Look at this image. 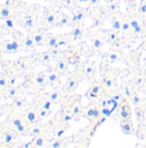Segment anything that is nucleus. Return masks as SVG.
<instances>
[{
    "mask_svg": "<svg viewBox=\"0 0 146 148\" xmlns=\"http://www.w3.org/2000/svg\"><path fill=\"white\" fill-rule=\"evenodd\" d=\"M58 17H59V10H57L56 8L52 7H44L41 9L39 27H41L45 31H51L52 27H56Z\"/></svg>",
    "mask_w": 146,
    "mask_h": 148,
    "instance_id": "6",
    "label": "nucleus"
},
{
    "mask_svg": "<svg viewBox=\"0 0 146 148\" xmlns=\"http://www.w3.org/2000/svg\"><path fill=\"white\" fill-rule=\"evenodd\" d=\"M1 5H3V4H0V9H1Z\"/></svg>",
    "mask_w": 146,
    "mask_h": 148,
    "instance_id": "50",
    "label": "nucleus"
},
{
    "mask_svg": "<svg viewBox=\"0 0 146 148\" xmlns=\"http://www.w3.org/2000/svg\"><path fill=\"white\" fill-rule=\"evenodd\" d=\"M53 65H54V68L57 69V72L61 74L62 77L69 75V74L71 73V72H70V65H69V62H67L62 56L59 57V59H57L56 61H54Z\"/></svg>",
    "mask_w": 146,
    "mask_h": 148,
    "instance_id": "31",
    "label": "nucleus"
},
{
    "mask_svg": "<svg viewBox=\"0 0 146 148\" xmlns=\"http://www.w3.org/2000/svg\"><path fill=\"white\" fill-rule=\"evenodd\" d=\"M129 82L133 84V87L137 91H142L144 87L146 86V72L140 68L133 69V73L129 77Z\"/></svg>",
    "mask_w": 146,
    "mask_h": 148,
    "instance_id": "15",
    "label": "nucleus"
},
{
    "mask_svg": "<svg viewBox=\"0 0 146 148\" xmlns=\"http://www.w3.org/2000/svg\"><path fill=\"white\" fill-rule=\"evenodd\" d=\"M142 91H144V94H145V97H146V86L144 87V90H142Z\"/></svg>",
    "mask_w": 146,
    "mask_h": 148,
    "instance_id": "48",
    "label": "nucleus"
},
{
    "mask_svg": "<svg viewBox=\"0 0 146 148\" xmlns=\"http://www.w3.org/2000/svg\"><path fill=\"white\" fill-rule=\"evenodd\" d=\"M142 52H144V48L139 46L137 48L132 49V51L128 53V56H127V62H128V65L132 68V69H137V68H139Z\"/></svg>",
    "mask_w": 146,
    "mask_h": 148,
    "instance_id": "26",
    "label": "nucleus"
},
{
    "mask_svg": "<svg viewBox=\"0 0 146 148\" xmlns=\"http://www.w3.org/2000/svg\"><path fill=\"white\" fill-rule=\"evenodd\" d=\"M45 73H47V79H48V86L49 87H57L61 86V78L62 75L57 72V69L54 68V65H48L45 66Z\"/></svg>",
    "mask_w": 146,
    "mask_h": 148,
    "instance_id": "20",
    "label": "nucleus"
},
{
    "mask_svg": "<svg viewBox=\"0 0 146 148\" xmlns=\"http://www.w3.org/2000/svg\"><path fill=\"white\" fill-rule=\"evenodd\" d=\"M80 70H82L83 78L85 81H93L96 78V74H97V64H96L95 60H87V61L82 62L79 65Z\"/></svg>",
    "mask_w": 146,
    "mask_h": 148,
    "instance_id": "13",
    "label": "nucleus"
},
{
    "mask_svg": "<svg viewBox=\"0 0 146 148\" xmlns=\"http://www.w3.org/2000/svg\"><path fill=\"white\" fill-rule=\"evenodd\" d=\"M10 110V104L9 103H7V104H1L0 105V116L3 114H7L8 112Z\"/></svg>",
    "mask_w": 146,
    "mask_h": 148,
    "instance_id": "44",
    "label": "nucleus"
},
{
    "mask_svg": "<svg viewBox=\"0 0 146 148\" xmlns=\"http://www.w3.org/2000/svg\"><path fill=\"white\" fill-rule=\"evenodd\" d=\"M70 27H71V30L69 31L70 36L72 38V42H74L75 44H78L79 42H82V40H83V36H84V34H85V26H84V22H82V23H76V25H71Z\"/></svg>",
    "mask_w": 146,
    "mask_h": 148,
    "instance_id": "25",
    "label": "nucleus"
},
{
    "mask_svg": "<svg viewBox=\"0 0 146 148\" xmlns=\"http://www.w3.org/2000/svg\"><path fill=\"white\" fill-rule=\"evenodd\" d=\"M22 47H23V51L26 52H36V44L34 42V39L31 38L30 35H25V39H23V43H22Z\"/></svg>",
    "mask_w": 146,
    "mask_h": 148,
    "instance_id": "36",
    "label": "nucleus"
},
{
    "mask_svg": "<svg viewBox=\"0 0 146 148\" xmlns=\"http://www.w3.org/2000/svg\"><path fill=\"white\" fill-rule=\"evenodd\" d=\"M141 39H142V43L140 44V47H142L144 49H146V26H145L144 31H142V34H141Z\"/></svg>",
    "mask_w": 146,
    "mask_h": 148,
    "instance_id": "45",
    "label": "nucleus"
},
{
    "mask_svg": "<svg viewBox=\"0 0 146 148\" xmlns=\"http://www.w3.org/2000/svg\"><path fill=\"white\" fill-rule=\"evenodd\" d=\"M102 34H103V38H105V40L109 44L113 43V42L115 40V39L118 38L119 35H120V33H116V31L113 30V29H102Z\"/></svg>",
    "mask_w": 146,
    "mask_h": 148,
    "instance_id": "38",
    "label": "nucleus"
},
{
    "mask_svg": "<svg viewBox=\"0 0 146 148\" xmlns=\"http://www.w3.org/2000/svg\"><path fill=\"white\" fill-rule=\"evenodd\" d=\"M23 116L26 117V120L28 121L30 125H35V123L41 122L40 121V108L35 104V103H30L27 108L25 110H22Z\"/></svg>",
    "mask_w": 146,
    "mask_h": 148,
    "instance_id": "16",
    "label": "nucleus"
},
{
    "mask_svg": "<svg viewBox=\"0 0 146 148\" xmlns=\"http://www.w3.org/2000/svg\"><path fill=\"white\" fill-rule=\"evenodd\" d=\"M83 113H84V107H83V104H82V100H78L71 108L72 121L78 122L80 118H83Z\"/></svg>",
    "mask_w": 146,
    "mask_h": 148,
    "instance_id": "34",
    "label": "nucleus"
},
{
    "mask_svg": "<svg viewBox=\"0 0 146 148\" xmlns=\"http://www.w3.org/2000/svg\"><path fill=\"white\" fill-rule=\"evenodd\" d=\"M107 5H111V4H119V0H106Z\"/></svg>",
    "mask_w": 146,
    "mask_h": 148,
    "instance_id": "47",
    "label": "nucleus"
},
{
    "mask_svg": "<svg viewBox=\"0 0 146 148\" xmlns=\"http://www.w3.org/2000/svg\"><path fill=\"white\" fill-rule=\"evenodd\" d=\"M57 5L59 7H64V8H69V9H75L78 7L75 0H54Z\"/></svg>",
    "mask_w": 146,
    "mask_h": 148,
    "instance_id": "40",
    "label": "nucleus"
},
{
    "mask_svg": "<svg viewBox=\"0 0 146 148\" xmlns=\"http://www.w3.org/2000/svg\"><path fill=\"white\" fill-rule=\"evenodd\" d=\"M91 138L92 135L89 134L88 129H83L79 133H76V139H75L74 147H88L91 144Z\"/></svg>",
    "mask_w": 146,
    "mask_h": 148,
    "instance_id": "28",
    "label": "nucleus"
},
{
    "mask_svg": "<svg viewBox=\"0 0 146 148\" xmlns=\"http://www.w3.org/2000/svg\"><path fill=\"white\" fill-rule=\"evenodd\" d=\"M135 91H136V88H135L133 84L129 82V79L124 82V83L122 84V87H120V92L123 94V96H126L127 99H129V100L132 99V96H133V92H135Z\"/></svg>",
    "mask_w": 146,
    "mask_h": 148,
    "instance_id": "35",
    "label": "nucleus"
},
{
    "mask_svg": "<svg viewBox=\"0 0 146 148\" xmlns=\"http://www.w3.org/2000/svg\"><path fill=\"white\" fill-rule=\"evenodd\" d=\"M87 13L88 10L87 9H83L80 7H76L72 12V16H71V25H76V23H82L84 22L85 17H87Z\"/></svg>",
    "mask_w": 146,
    "mask_h": 148,
    "instance_id": "32",
    "label": "nucleus"
},
{
    "mask_svg": "<svg viewBox=\"0 0 146 148\" xmlns=\"http://www.w3.org/2000/svg\"><path fill=\"white\" fill-rule=\"evenodd\" d=\"M0 88L1 90L8 88V77L4 72L0 73Z\"/></svg>",
    "mask_w": 146,
    "mask_h": 148,
    "instance_id": "43",
    "label": "nucleus"
},
{
    "mask_svg": "<svg viewBox=\"0 0 146 148\" xmlns=\"http://www.w3.org/2000/svg\"><path fill=\"white\" fill-rule=\"evenodd\" d=\"M47 33L48 31L43 30L41 27H34L31 29V30H28V35L31 36V38L34 39V42H35L36 47H45V40H47Z\"/></svg>",
    "mask_w": 146,
    "mask_h": 148,
    "instance_id": "21",
    "label": "nucleus"
},
{
    "mask_svg": "<svg viewBox=\"0 0 146 148\" xmlns=\"http://www.w3.org/2000/svg\"><path fill=\"white\" fill-rule=\"evenodd\" d=\"M0 48H1L3 52H5V53H18V52L23 51L22 48V44L18 43L17 40H14V39H4V40L1 42V44H0Z\"/></svg>",
    "mask_w": 146,
    "mask_h": 148,
    "instance_id": "22",
    "label": "nucleus"
},
{
    "mask_svg": "<svg viewBox=\"0 0 146 148\" xmlns=\"http://www.w3.org/2000/svg\"><path fill=\"white\" fill-rule=\"evenodd\" d=\"M116 114H118L119 120L123 118H132V107H131V100L127 99L126 96H122L120 101H119L118 109H116Z\"/></svg>",
    "mask_w": 146,
    "mask_h": 148,
    "instance_id": "17",
    "label": "nucleus"
},
{
    "mask_svg": "<svg viewBox=\"0 0 146 148\" xmlns=\"http://www.w3.org/2000/svg\"><path fill=\"white\" fill-rule=\"evenodd\" d=\"M7 121L21 134V136H28L31 125L28 123V121L26 120V117L21 110L10 109L7 113Z\"/></svg>",
    "mask_w": 146,
    "mask_h": 148,
    "instance_id": "5",
    "label": "nucleus"
},
{
    "mask_svg": "<svg viewBox=\"0 0 146 148\" xmlns=\"http://www.w3.org/2000/svg\"><path fill=\"white\" fill-rule=\"evenodd\" d=\"M10 109H14V110H25L26 108L30 105V101L27 99V94L25 95H20V96L14 97V99L10 100Z\"/></svg>",
    "mask_w": 146,
    "mask_h": 148,
    "instance_id": "27",
    "label": "nucleus"
},
{
    "mask_svg": "<svg viewBox=\"0 0 146 148\" xmlns=\"http://www.w3.org/2000/svg\"><path fill=\"white\" fill-rule=\"evenodd\" d=\"M57 43H58V35L48 31V33H47L45 47L47 48H53V47H57Z\"/></svg>",
    "mask_w": 146,
    "mask_h": 148,
    "instance_id": "39",
    "label": "nucleus"
},
{
    "mask_svg": "<svg viewBox=\"0 0 146 148\" xmlns=\"http://www.w3.org/2000/svg\"><path fill=\"white\" fill-rule=\"evenodd\" d=\"M144 20H145V23H146V16H145V17H144Z\"/></svg>",
    "mask_w": 146,
    "mask_h": 148,
    "instance_id": "49",
    "label": "nucleus"
},
{
    "mask_svg": "<svg viewBox=\"0 0 146 148\" xmlns=\"http://www.w3.org/2000/svg\"><path fill=\"white\" fill-rule=\"evenodd\" d=\"M48 96L49 100L52 101V104H61L62 101L65 100V97L67 96L66 92L64 90V84L61 86H57V87H52V91L48 92Z\"/></svg>",
    "mask_w": 146,
    "mask_h": 148,
    "instance_id": "23",
    "label": "nucleus"
},
{
    "mask_svg": "<svg viewBox=\"0 0 146 148\" xmlns=\"http://www.w3.org/2000/svg\"><path fill=\"white\" fill-rule=\"evenodd\" d=\"M66 26H71V16L66 14L64 12H59V17L56 27H66Z\"/></svg>",
    "mask_w": 146,
    "mask_h": 148,
    "instance_id": "37",
    "label": "nucleus"
},
{
    "mask_svg": "<svg viewBox=\"0 0 146 148\" xmlns=\"http://www.w3.org/2000/svg\"><path fill=\"white\" fill-rule=\"evenodd\" d=\"M62 57L69 62L70 66L76 68L78 65L82 64V56H80V52H79V49L76 48V46H72V47H70V48L62 51Z\"/></svg>",
    "mask_w": 146,
    "mask_h": 148,
    "instance_id": "12",
    "label": "nucleus"
},
{
    "mask_svg": "<svg viewBox=\"0 0 146 148\" xmlns=\"http://www.w3.org/2000/svg\"><path fill=\"white\" fill-rule=\"evenodd\" d=\"M49 126H51V130H52V138H58V136H62V134L69 129L70 122L65 121L62 118V116L59 114L58 112L48 121Z\"/></svg>",
    "mask_w": 146,
    "mask_h": 148,
    "instance_id": "8",
    "label": "nucleus"
},
{
    "mask_svg": "<svg viewBox=\"0 0 146 148\" xmlns=\"http://www.w3.org/2000/svg\"><path fill=\"white\" fill-rule=\"evenodd\" d=\"M27 94L26 88L23 87L22 83H18V84H14V86H10L8 88L4 90V99H14V97L20 96V95H25ZM28 95V94H27Z\"/></svg>",
    "mask_w": 146,
    "mask_h": 148,
    "instance_id": "24",
    "label": "nucleus"
},
{
    "mask_svg": "<svg viewBox=\"0 0 146 148\" xmlns=\"http://www.w3.org/2000/svg\"><path fill=\"white\" fill-rule=\"evenodd\" d=\"M36 61H38L36 60V52H32V55H30V56H21L18 59H16L13 61V64H14L17 72L23 77L28 72L34 70V65H35Z\"/></svg>",
    "mask_w": 146,
    "mask_h": 148,
    "instance_id": "7",
    "label": "nucleus"
},
{
    "mask_svg": "<svg viewBox=\"0 0 146 148\" xmlns=\"http://www.w3.org/2000/svg\"><path fill=\"white\" fill-rule=\"evenodd\" d=\"M100 73H101V83H102L103 88L107 92H115L119 90L118 86V79L119 77L123 74V70L116 69L111 64L106 62L105 60H102L100 64Z\"/></svg>",
    "mask_w": 146,
    "mask_h": 148,
    "instance_id": "2",
    "label": "nucleus"
},
{
    "mask_svg": "<svg viewBox=\"0 0 146 148\" xmlns=\"http://www.w3.org/2000/svg\"><path fill=\"white\" fill-rule=\"evenodd\" d=\"M102 59L111 65L118 64V62H123L124 61V52H123V49H118V48H113V47H111L109 51H106L105 53H103Z\"/></svg>",
    "mask_w": 146,
    "mask_h": 148,
    "instance_id": "19",
    "label": "nucleus"
},
{
    "mask_svg": "<svg viewBox=\"0 0 146 148\" xmlns=\"http://www.w3.org/2000/svg\"><path fill=\"white\" fill-rule=\"evenodd\" d=\"M52 139L51 134H41V135L34 136L31 138V140L26 144H21V147H26V148H45L48 147L49 140Z\"/></svg>",
    "mask_w": 146,
    "mask_h": 148,
    "instance_id": "18",
    "label": "nucleus"
},
{
    "mask_svg": "<svg viewBox=\"0 0 146 148\" xmlns=\"http://www.w3.org/2000/svg\"><path fill=\"white\" fill-rule=\"evenodd\" d=\"M83 118H87L89 125L87 126L88 131L91 135H95L97 129L105 122L107 117L102 114V107H101L98 100H92L87 107H84V113H83Z\"/></svg>",
    "mask_w": 146,
    "mask_h": 148,
    "instance_id": "1",
    "label": "nucleus"
},
{
    "mask_svg": "<svg viewBox=\"0 0 146 148\" xmlns=\"http://www.w3.org/2000/svg\"><path fill=\"white\" fill-rule=\"evenodd\" d=\"M76 134H72L69 136H58L52 138L48 143V148H65V147H74Z\"/></svg>",
    "mask_w": 146,
    "mask_h": 148,
    "instance_id": "14",
    "label": "nucleus"
},
{
    "mask_svg": "<svg viewBox=\"0 0 146 148\" xmlns=\"http://www.w3.org/2000/svg\"><path fill=\"white\" fill-rule=\"evenodd\" d=\"M0 31H1V27H0Z\"/></svg>",
    "mask_w": 146,
    "mask_h": 148,
    "instance_id": "51",
    "label": "nucleus"
},
{
    "mask_svg": "<svg viewBox=\"0 0 146 148\" xmlns=\"http://www.w3.org/2000/svg\"><path fill=\"white\" fill-rule=\"evenodd\" d=\"M83 74H82V70H80L79 65L75 68V70L72 73H70L67 75V79H66V83L64 84V90L66 92V95H71L76 91V88L79 87L80 82L83 81Z\"/></svg>",
    "mask_w": 146,
    "mask_h": 148,
    "instance_id": "9",
    "label": "nucleus"
},
{
    "mask_svg": "<svg viewBox=\"0 0 146 148\" xmlns=\"http://www.w3.org/2000/svg\"><path fill=\"white\" fill-rule=\"evenodd\" d=\"M36 60H38V62H40L41 65H44V66H48V65H51L53 61V57H52L51 52H49V49H44V51L41 52H36Z\"/></svg>",
    "mask_w": 146,
    "mask_h": 148,
    "instance_id": "33",
    "label": "nucleus"
},
{
    "mask_svg": "<svg viewBox=\"0 0 146 148\" xmlns=\"http://www.w3.org/2000/svg\"><path fill=\"white\" fill-rule=\"evenodd\" d=\"M40 7L36 4H27L23 10L21 18L18 20L17 25H20L21 27L26 29V30H31L34 27L39 26V21H40Z\"/></svg>",
    "mask_w": 146,
    "mask_h": 148,
    "instance_id": "3",
    "label": "nucleus"
},
{
    "mask_svg": "<svg viewBox=\"0 0 146 148\" xmlns=\"http://www.w3.org/2000/svg\"><path fill=\"white\" fill-rule=\"evenodd\" d=\"M88 1H89V0H75V3H76L78 7H80V5H83V4L88 5Z\"/></svg>",
    "mask_w": 146,
    "mask_h": 148,
    "instance_id": "46",
    "label": "nucleus"
},
{
    "mask_svg": "<svg viewBox=\"0 0 146 148\" xmlns=\"http://www.w3.org/2000/svg\"><path fill=\"white\" fill-rule=\"evenodd\" d=\"M16 25H17V22H16L14 18H7V20H4V27L7 29V30H13V29L16 27Z\"/></svg>",
    "mask_w": 146,
    "mask_h": 148,
    "instance_id": "42",
    "label": "nucleus"
},
{
    "mask_svg": "<svg viewBox=\"0 0 146 148\" xmlns=\"http://www.w3.org/2000/svg\"><path fill=\"white\" fill-rule=\"evenodd\" d=\"M72 46H76V44L72 42V38L70 36L69 33L59 34L58 35V43H57V47H58L59 49L65 51V49L70 48V47H72Z\"/></svg>",
    "mask_w": 146,
    "mask_h": 148,
    "instance_id": "30",
    "label": "nucleus"
},
{
    "mask_svg": "<svg viewBox=\"0 0 146 148\" xmlns=\"http://www.w3.org/2000/svg\"><path fill=\"white\" fill-rule=\"evenodd\" d=\"M106 94H107V91L103 88L101 81L95 78L93 81H91L89 87H88L87 91H85V97H87L89 101H92V100L101 99V97H103Z\"/></svg>",
    "mask_w": 146,
    "mask_h": 148,
    "instance_id": "10",
    "label": "nucleus"
},
{
    "mask_svg": "<svg viewBox=\"0 0 146 148\" xmlns=\"http://www.w3.org/2000/svg\"><path fill=\"white\" fill-rule=\"evenodd\" d=\"M119 127H120L122 133L126 134V135H135V134H136V129H135L132 118H123V120H119Z\"/></svg>",
    "mask_w": 146,
    "mask_h": 148,
    "instance_id": "29",
    "label": "nucleus"
},
{
    "mask_svg": "<svg viewBox=\"0 0 146 148\" xmlns=\"http://www.w3.org/2000/svg\"><path fill=\"white\" fill-rule=\"evenodd\" d=\"M0 139L3 142L0 143V147H21V143H18L21 134L7 120L0 122Z\"/></svg>",
    "mask_w": 146,
    "mask_h": 148,
    "instance_id": "4",
    "label": "nucleus"
},
{
    "mask_svg": "<svg viewBox=\"0 0 146 148\" xmlns=\"http://www.w3.org/2000/svg\"><path fill=\"white\" fill-rule=\"evenodd\" d=\"M101 7V0H89L88 1V8L87 10L88 12H95L96 9H98V8Z\"/></svg>",
    "mask_w": 146,
    "mask_h": 148,
    "instance_id": "41",
    "label": "nucleus"
},
{
    "mask_svg": "<svg viewBox=\"0 0 146 148\" xmlns=\"http://www.w3.org/2000/svg\"><path fill=\"white\" fill-rule=\"evenodd\" d=\"M89 38H91V49H92L93 53H101L103 51V43H105V39H103V34H102V29L98 31H91Z\"/></svg>",
    "mask_w": 146,
    "mask_h": 148,
    "instance_id": "11",
    "label": "nucleus"
}]
</instances>
